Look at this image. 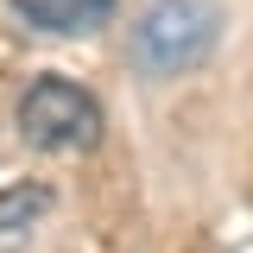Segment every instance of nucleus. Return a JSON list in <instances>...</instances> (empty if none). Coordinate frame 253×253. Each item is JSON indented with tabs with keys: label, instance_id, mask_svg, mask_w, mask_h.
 <instances>
[{
	"label": "nucleus",
	"instance_id": "nucleus-1",
	"mask_svg": "<svg viewBox=\"0 0 253 253\" xmlns=\"http://www.w3.org/2000/svg\"><path fill=\"white\" fill-rule=\"evenodd\" d=\"M221 6L215 0H152L133 26V63L146 76H184L215 51Z\"/></svg>",
	"mask_w": 253,
	"mask_h": 253
},
{
	"label": "nucleus",
	"instance_id": "nucleus-2",
	"mask_svg": "<svg viewBox=\"0 0 253 253\" xmlns=\"http://www.w3.org/2000/svg\"><path fill=\"white\" fill-rule=\"evenodd\" d=\"M19 139L32 152H51V158L89 152L101 139V101L70 76H38L19 95Z\"/></svg>",
	"mask_w": 253,
	"mask_h": 253
},
{
	"label": "nucleus",
	"instance_id": "nucleus-3",
	"mask_svg": "<svg viewBox=\"0 0 253 253\" xmlns=\"http://www.w3.org/2000/svg\"><path fill=\"white\" fill-rule=\"evenodd\" d=\"M13 19L32 32H51V38H83V32H101L114 19V0H6Z\"/></svg>",
	"mask_w": 253,
	"mask_h": 253
},
{
	"label": "nucleus",
	"instance_id": "nucleus-4",
	"mask_svg": "<svg viewBox=\"0 0 253 253\" xmlns=\"http://www.w3.org/2000/svg\"><path fill=\"white\" fill-rule=\"evenodd\" d=\"M44 209H51V190H44V184H13V190H0V234L32 228Z\"/></svg>",
	"mask_w": 253,
	"mask_h": 253
}]
</instances>
